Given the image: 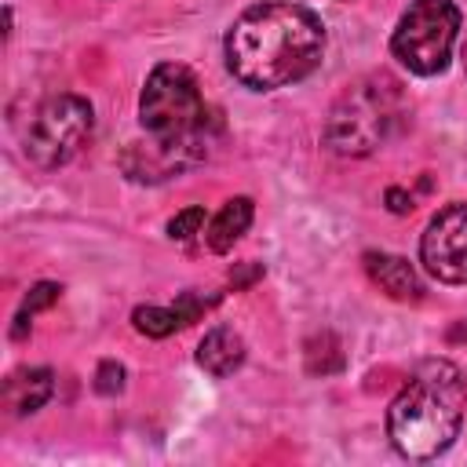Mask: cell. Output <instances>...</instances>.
<instances>
[{
  "label": "cell",
  "instance_id": "ba28073f",
  "mask_svg": "<svg viewBox=\"0 0 467 467\" xmlns=\"http://www.w3.org/2000/svg\"><path fill=\"white\" fill-rule=\"evenodd\" d=\"M212 153L208 142H161V139H139L120 150V171L131 182H168L175 175H186Z\"/></svg>",
  "mask_w": 467,
  "mask_h": 467
},
{
  "label": "cell",
  "instance_id": "8fae6325",
  "mask_svg": "<svg viewBox=\"0 0 467 467\" xmlns=\"http://www.w3.org/2000/svg\"><path fill=\"white\" fill-rule=\"evenodd\" d=\"M51 394H55V372L47 365L18 368L4 383V405L11 409V416H33L36 409L47 405Z\"/></svg>",
  "mask_w": 467,
  "mask_h": 467
},
{
  "label": "cell",
  "instance_id": "ac0fdd59",
  "mask_svg": "<svg viewBox=\"0 0 467 467\" xmlns=\"http://www.w3.org/2000/svg\"><path fill=\"white\" fill-rule=\"evenodd\" d=\"M259 277H263V266H259V263H248L241 274H230L234 288H244V285H252V281H259Z\"/></svg>",
  "mask_w": 467,
  "mask_h": 467
},
{
  "label": "cell",
  "instance_id": "30bf717a",
  "mask_svg": "<svg viewBox=\"0 0 467 467\" xmlns=\"http://www.w3.org/2000/svg\"><path fill=\"white\" fill-rule=\"evenodd\" d=\"M361 263H365V274H368L390 299H398V303H416V299L423 296V285H420V277H416V270H412L409 259H401V255H394V252H365Z\"/></svg>",
  "mask_w": 467,
  "mask_h": 467
},
{
  "label": "cell",
  "instance_id": "5b68a950",
  "mask_svg": "<svg viewBox=\"0 0 467 467\" xmlns=\"http://www.w3.org/2000/svg\"><path fill=\"white\" fill-rule=\"evenodd\" d=\"M460 33V7L452 0H412L390 33V55L416 77H438Z\"/></svg>",
  "mask_w": 467,
  "mask_h": 467
},
{
  "label": "cell",
  "instance_id": "2e32d148",
  "mask_svg": "<svg viewBox=\"0 0 467 467\" xmlns=\"http://www.w3.org/2000/svg\"><path fill=\"white\" fill-rule=\"evenodd\" d=\"M124 379H128V372H124L120 361H102V365L95 368V390L106 394V398L120 394V390H124Z\"/></svg>",
  "mask_w": 467,
  "mask_h": 467
},
{
  "label": "cell",
  "instance_id": "52a82bcc",
  "mask_svg": "<svg viewBox=\"0 0 467 467\" xmlns=\"http://www.w3.org/2000/svg\"><path fill=\"white\" fill-rule=\"evenodd\" d=\"M420 263L441 285H467V201L438 208L420 237Z\"/></svg>",
  "mask_w": 467,
  "mask_h": 467
},
{
  "label": "cell",
  "instance_id": "3957f363",
  "mask_svg": "<svg viewBox=\"0 0 467 467\" xmlns=\"http://www.w3.org/2000/svg\"><path fill=\"white\" fill-rule=\"evenodd\" d=\"M401 117H405L401 84L387 73H372L336 99L321 139L339 157H368L394 135Z\"/></svg>",
  "mask_w": 467,
  "mask_h": 467
},
{
  "label": "cell",
  "instance_id": "d6986e66",
  "mask_svg": "<svg viewBox=\"0 0 467 467\" xmlns=\"http://www.w3.org/2000/svg\"><path fill=\"white\" fill-rule=\"evenodd\" d=\"M343 4H347V0H343Z\"/></svg>",
  "mask_w": 467,
  "mask_h": 467
},
{
  "label": "cell",
  "instance_id": "9a60e30c",
  "mask_svg": "<svg viewBox=\"0 0 467 467\" xmlns=\"http://www.w3.org/2000/svg\"><path fill=\"white\" fill-rule=\"evenodd\" d=\"M201 226H204V208L190 204V208H182L179 215L168 219V237L171 241H190L193 234H201Z\"/></svg>",
  "mask_w": 467,
  "mask_h": 467
},
{
  "label": "cell",
  "instance_id": "8992f818",
  "mask_svg": "<svg viewBox=\"0 0 467 467\" xmlns=\"http://www.w3.org/2000/svg\"><path fill=\"white\" fill-rule=\"evenodd\" d=\"M91 124H95V109L88 99L69 95V91L51 95L33 109L22 150H26L29 164L55 171L80 153V146L91 135Z\"/></svg>",
  "mask_w": 467,
  "mask_h": 467
},
{
  "label": "cell",
  "instance_id": "7a4b0ae2",
  "mask_svg": "<svg viewBox=\"0 0 467 467\" xmlns=\"http://www.w3.org/2000/svg\"><path fill=\"white\" fill-rule=\"evenodd\" d=\"M463 409V372L449 358H423L387 409V438L405 460H434L460 438Z\"/></svg>",
  "mask_w": 467,
  "mask_h": 467
},
{
  "label": "cell",
  "instance_id": "277c9868",
  "mask_svg": "<svg viewBox=\"0 0 467 467\" xmlns=\"http://www.w3.org/2000/svg\"><path fill=\"white\" fill-rule=\"evenodd\" d=\"M139 124L146 139L161 142H208L219 120L204 106L197 77L179 62H161L150 69L139 95Z\"/></svg>",
  "mask_w": 467,
  "mask_h": 467
},
{
  "label": "cell",
  "instance_id": "e0dca14e",
  "mask_svg": "<svg viewBox=\"0 0 467 467\" xmlns=\"http://www.w3.org/2000/svg\"><path fill=\"white\" fill-rule=\"evenodd\" d=\"M383 201H387V208H390L394 215H409V212H412V193H405L401 186H390V190L383 193Z\"/></svg>",
  "mask_w": 467,
  "mask_h": 467
},
{
  "label": "cell",
  "instance_id": "5bb4252c",
  "mask_svg": "<svg viewBox=\"0 0 467 467\" xmlns=\"http://www.w3.org/2000/svg\"><path fill=\"white\" fill-rule=\"evenodd\" d=\"M58 299H62V285H58V281H36V285L22 296V303H18V314H15V325H11V339H26L33 317H36L40 310L55 306Z\"/></svg>",
  "mask_w": 467,
  "mask_h": 467
},
{
  "label": "cell",
  "instance_id": "9c48e42d",
  "mask_svg": "<svg viewBox=\"0 0 467 467\" xmlns=\"http://www.w3.org/2000/svg\"><path fill=\"white\" fill-rule=\"evenodd\" d=\"M219 303V296H201V292H182L179 303L171 306H135L131 310V325L139 336H150V339H164L179 328H186L190 321H197L204 310H212Z\"/></svg>",
  "mask_w": 467,
  "mask_h": 467
},
{
  "label": "cell",
  "instance_id": "6da1fadb",
  "mask_svg": "<svg viewBox=\"0 0 467 467\" xmlns=\"http://www.w3.org/2000/svg\"><path fill=\"white\" fill-rule=\"evenodd\" d=\"M325 22L288 0L244 7L226 29V69L252 91H277L310 77L325 58Z\"/></svg>",
  "mask_w": 467,
  "mask_h": 467
},
{
  "label": "cell",
  "instance_id": "7c38bea8",
  "mask_svg": "<svg viewBox=\"0 0 467 467\" xmlns=\"http://www.w3.org/2000/svg\"><path fill=\"white\" fill-rule=\"evenodd\" d=\"M244 354H248V350H244V339H241L230 325L208 328L204 339L197 343V365H201L208 376H215V379L237 372V368L244 365Z\"/></svg>",
  "mask_w": 467,
  "mask_h": 467
},
{
  "label": "cell",
  "instance_id": "4fadbf2b",
  "mask_svg": "<svg viewBox=\"0 0 467 467\" xmlns=\"http://www.w3.org/2000/svg\"><path fill=\"white\" fill-rule=\"evenodd\" d=\"M252 215H255L252 197H230V201L215 212V219L208 223V234H204L208 248H212V252H219V255H223V252H230V248L248 234Z\"/></svg>",
  "mask_w": 467,
  "mask_h": 467
}]
</instances>
